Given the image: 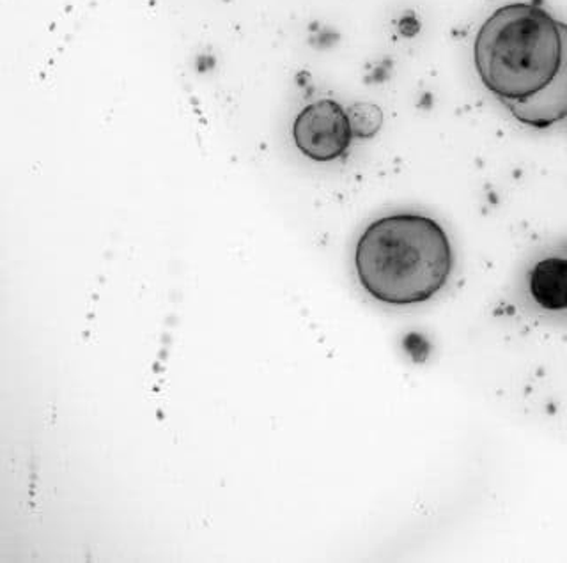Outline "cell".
I'll return each instance as SVG.
<instances>
[{
	"label": "cell",
	"mask_w": 567,
	"mask_h": 563,
	"mask_svg": "<svg viewBox=\"0 0 567 563\" xmlns=\"http://www.w3.org/2000/svg\"><path fill=\"white\" fill-rule=\"evenodd\" d=\"M474 64L489 93L530 128L567 117V23L527 2L502 6L474 41Z\"/></svg>",
	"instance_id": "6da1fadb"
},
{
	"label": "cell",
	"mask_w": 567,
	"mask_h": 563,
	"mask_svg": "<svg viewBox=\"0 0 567 563\" xmlns=\"http://www.w3.org/2000/svg\"><path fill=\"white\" fill-rule=\"evenodd\" d=\"M451 240L433 218L395 213L378 218L354 249L360 285L389 305H415L439 294L451 277Z\"/></svg>",
	"instance_id": "7a4b0ae2"
},
{
	"label": "cell",
	"mask_w": 567,
	"mask_h": 563,
	"mask_svg": "<svg viewBox=\"0 0 567 563\" xmlns=\"http://www.w3.org/2000/svg\"><path fill=\"white\" fill-rule=\"evenodd\" d=\"M354 134L348 111L333 100L310 103L292 125V138L301 155L315 161H333L351 146Z\"/></svg>",
	"instance_id": "3957f363"
},
{
	"label": "cell",
	"mask_w": 567,
	"mask_h": 563,
	"mask_svg": "<svg viewBox=\"0 0 567 563\" xmlns=\"http://www.w3.org/2000/svg\"><path fill=\"white\" fill-rule=\"evenodd\" d=\"M528 291L546 311H566L567 259L546 258L537 262L528 277Z\"/></svg>",
	"instance_id": "277c9868"
},
{
	"label": "cell",
	"mask_w": 567,
	"mask_h": 563,
	"mask_svg": "<svg viewBox=\"0 0 567 563\" xmlns=\"http://www.w3.org/2000/svg\"><path fill=\"white\" fill-rule=\"evenodd\" d=\"M348 116H350L354 137H374L383 125V114L377 105H371V103H357L353 107L348 108Z\"/></svg>",
	"instance_id": "5b68a950"
}]
</instances>
